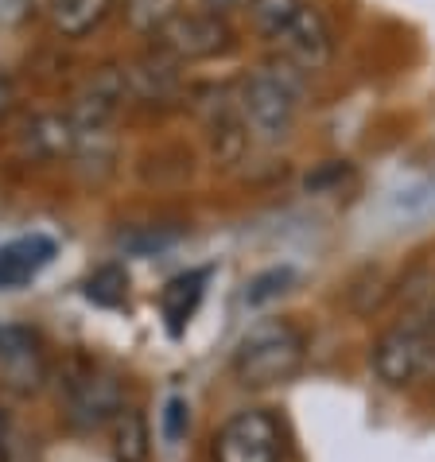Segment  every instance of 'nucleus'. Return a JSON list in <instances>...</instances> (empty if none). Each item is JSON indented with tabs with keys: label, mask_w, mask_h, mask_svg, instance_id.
I'll return each instance as SVG.
<instances>
[{
	"label": "nucleus",
	"mask_w": 435,
	"mask_h": 462,
	"mask_svg": "<svg viewBox=\"0 0 435 462\" xmlns=\"http://www.w3.org/2000/svg\"><path fill=\"white\" fill-rule=\"evenodd\" d=\"M307 354V338L288 319H268L257 323L245 338L237 342L234 354V377L245 389H273L300 374Z\"/></svg>",
	"instance_id": "f03ea898"
},
{
	"label": "nucleus",
	"mask_w": 435,
	"mask_h": 462,
	"mask_svg": "<svg viewBox=\"0 0 435 462\" xmlns=\"http://www.w3.org/2000/svg\"><path fill=\"white\" fill-rule=\"evenodd\" d=\"M234 47V32H229L226 16L218 12H179V16L156 35V51L168 59L183 62H202Z\"/></svg>",
	"instance_id": "39448f33"
},
{
	"label": "nucleus",
	"mask_w": 435,
	"mask_h": 462,
	"mask_svg": "<svg viewBox=\"0 0 435 462\" xmlns=\"http://www.w3.org/2000/svg\"><path fill=\"white\" fill-rule=\"evenodd\" d=\"M179 237H183V226H133L117 237V245L133 256H152V253L171 249Z\"/></svg>",
	"instance_id": "6ab92c4d"
},
{
	"label": "nucleus",
	"mask_w": 435,
	"mask_h": 462,
	"mask_svg": "<svg viewBox=\"0 0 435 462\" xmlns=\"http://www.w3.org/2000/svg\"><path fill=\"white\" fill-rule=\"evenodd\" d=\"M300 94H303V70L292 67L288 59H276L268 67L253 70L249 79H241L237 113L245 121V133L264 140V144L284 140L292 125H296Z\"/></svg>",
	"instance_id": "f257e3e1"
},
{
	"label": "nucleus",
	"mask_w": 435,
	"mask_h": 462,
	"mask_svg": "<svg viewBox=\"0 0 435 462\" xmlns=\"http://www.w3.org/2000/svg\"><path fill=\"white\" fill-rule=\"evenodd\" d=\"M125 97H129V79H125V70L101 67L82 82L79 97H74L70 121L79 125V133H106V125L121 113Z\"/></svg>",
	"instance_id": "0eeeda50"
},
{
	"label": "nucleus",
	"mask_w": 435,
	"mask_h": 462,
	"mask_svg": "<svg viewBox=\"0 0 435 462\" xmlns=\"http://www.w3.org/2000/svg\"><path fill=\"white\" fill-rule=\"evenodd\" d=\"M229 5H237V0H207V12H218V16H222V8H229Z\"/></svg>",
	"instance_id": "b1692460"
},
{
	"label": "nucleus",
	"mask_w": 435,
	"mask_h": 462,
	"mask_svg": "<svg viewBox=\"0 0 435 462\" xmlns=\"http://www.w3.org/2000/svg\"><path fill=\"white\" fill-rule=\"evenodd\" d=\"M113 0H47V20L62 40H86L109 20Z\"/></svg>",
	"instance_id": "ddd939ff"
},
{
	"label": "nucleus",
	"mask_w": 435,
	"mask_h": 462,
	"mask_svg": "<svg viewBox=\"0 0 435 462\" xmlns=\"http://www.w3.org/2000/svg\"><path fill=\"white\" fill-rule=\"evenodd\" d=\"M412 327H416V330H424L428 338H435V291L428 295L424 303L416 307V315H412Z\"/></svg>",
	"instance_id": "5701e85b"
},
{
	"label": "nucleus",
	"mask_w": 435,
	"mask_h": 462,
	"mask_svg": "<svg viewBox=\"0 0 435 462\" xmlns=\"http://www.w3.org/2000/svg\"><path fill=\"white\" fill-rule=\"evenodd\" d=\"M86 300L89 303H97V307H125V300H129V273H125V264L117 261H109V264H101L94 268V273L86 276Z\"/></svg>",
	"instance_id": "f3484780"
},
{
	"label": "nucleus",
	"mask_w": 435,
	"mask_h": 462,
	"mask_svg": "<svg viewBox=\"0 0 435 462\" xmlns=\"http://www.w3.org/2000/svg\"><path fill=\"white\" fill-rule=\"evenodd\" d=\"M307 0H249V28L261 35V40L276 43L280 35L292 28V20L303 12Z\"/></svg>",
	"instance_id": "dca6fc26"
},
{
	"label": "nucleus",
	"mask_w": 435,
	"mask_h": 462,
	"mask_svg": "<svg viewBox=\"0 0 435 462\" xmlns=\"http://www.w3.org/2000/svg\"><path fill=\"white\" fill-rule=\"evenodd\" d=\"M67 408L70 420L79 428H101L106 420H117V412L125 408V393L121 381L109 374H97V369H86L70 381L67 389Z\"/></svg>",
	"instance_id": "1a4fd4ad"
},
{
	"label": "nucleus",
	"mask_w": 435,
	"mask_h": 462,
	"mask_svg": "<svg viewBox=\"0 0 435 462\" xmlns=\"http://www.w3.org/2000/svg\"><path fill=\"white\" fill-rule=\"evenodd\" d=\"M109 447L117 462H148L152 455V431L140 408H121L109 431Z\"/></svg>",
	"instance_id": "2eb2a0df"
},
{
	"label": "nucleus",
	"mask_w": 435,
	"mask_h": 462,
	"mask_svg": "<svg viewBox=\"0 0 435 462\" xmlns=\"http://www.w3.org/2000/svg\"><path fill=\"white\" fill-rule=\"evenodd\" d=\"M51 261H55V241L47 234H28L0 245V291L32 284Z\"/></svg>",
	"instance_id": "9b49d317"
},
{
	"label": "nucleus",
	"mask_w": 435,
	"mask_h": 462,
	"mask_svg": "<svg viewBox=\"0 0 435 462\" xmlns=\"http://www.w3.org/2000/svg\"><path fill=\"white\" fill-rule=\"evenodd\" d=\"M16 101H20V89H16V79L0 67V117H8L12 109H16Z\"/></svg>",
	"instance_id": "4be33fe9"
},
{
	"label": "nucleus",
	"mask_w": 435,
	"mask_h": 462,
	"mask_svg": "<svg viewBox=\"0 0 435 462\" xmlns=\"http://www.w3.org/2000/svg\"><path fill=\"white\" fill-rule=\"evenodd\" d=\"M179 12V0H125V20L140 35H160Z\"/></svg>",
	"instance_id": "a211bd4d"
},
{
	"label": "nucleus",
	"mask_w": 435,
	"mask_h": 462,
	"mask_svg": "<svg viewBox=\"0 0 435 462\" xmlns=\"http://www.w3.org/2000/svg\"><path fill=\"white\" fill-rule=\"evenodd\" d=\"M0 443H5V420H0Z\"/></svg>",
	"instance_id": "393cba45"
},
{
	"label": "nucleus",
	"mask_w": 435,
	"mask_h": 462,
	"mask_svg": "<svg viewBox=\"0 0 435 462\" xmlns=\"http://www.w3.org/2000/svg\"><path fill=\"white\" fill-rule=\"evenodd\" d=\"M79 125L62 113H35L20 125L16 133V144H20V156L23 160H35V163H51V160H67L79 152Z\"/></svg>",
	"instance_id": "9d476101"
},
{
	"label": "nucleus",
	"mask_w": 435,
	"mask_h": 462,
	"mask_svg": "<svg viewBox=\"0 0 435 462\" xmlns=\"http://www.w3.org/2000/svg\"><path fill=\"white\" fill-rule=\"evenodd\" d=\"M163 439L168 443H179L187 435V423H190V408L183 396H168V404H163Z\"/></svg>",
	"instance_id": "412c9836"
},
{
	"label": "nucleus",
	"mask_w": 435,
	"mask_h": 462,
	"mask_svg": "<svg viewBox=\"0 0 435 462\" xmlns=\"http://www.w3.org/2000/svg\"><path fill=\"white\" fill-rule=\"evenodd\" d=\"M374 374L389 389H404V384L435 374V338H428L412 323L385 330L374 346Z\"/></svg>",
	"instance_id": "20e7f679"
},
{
	"label": "nucleus",
	"mask_w": 435,
	"mask_h": 462,
	"mask_svg": "<svg viewBox=\"0 0 435 462\" xmlns=\"http://www.w3.org/2000/svg\"><path fill=\"white\" fill-rule=\"evenodd\" d=\"M125 79H129V89L140 101H168L179 89V62L168 59L163 51H156V55L133 62L125 70Z\"/></svg>",
	"instance_id": "4468645a"
},
{
	"label": "nucleus",
	"mask_w": 435,
	"mask_h": 462,
	"mask_svg": "<svg viewBox=\"0 0 435 462\" xmlns=\"http://www.w3.org/2000/svg\"><path fill=\"white\" fill-rule=\"evenodd\" d=\"M207 280H210V268H187V273H179L163 284L160 311H163V327H168L171 338L183 335L187 323L195 319L199 303H202V291H207Z\"/></svg>",
	"instance_id": "f8f14e48"
},
{
	"label": "nucleus",
	"mask_w": 435,
	"mask_h": 462,
	"mask_svg": "<svg viewBox=\"0 0 435 462\" xmlns=\"http://www.w3.org/2000/svg\"><path fill=\"white\" fill-rule=\"evenodd\" d=\"M47 381L43 342L28 327H0V384L16 396H32Z\"/></svg>",
	"instance_id": "423d86ee"
},
{
	"label": "nucleus",
	"mask_w": 435,
	"mask_h": 462,
	"mask_svg": "<svg viewBox=\"0 0 435 462\" xmlns=\"http://www.w3.org/2000/svg\"><path fill=\"white\" fill-rule=\"evenodd\" d=\"M284 435L268 408H245L214 431V462H280Z\"/></svg>",
	"instance_id": "7ed1b4c3"
},
{
	"label": "nucleus",
	"mask_w": 435,
	"mask_h": 462,
	"mask_svg": "<svg viewBox=\"0 0 435 462\" xmlns=\"http://www.w3.org/2000/svg\"><path fill=\"white\" fill-rule=\"evenodd\" d=\"M276 47H280V59H288L292 67H300L303 74L323 70L330 62V55H335V40H330V28H327L323 12L311 8V5H303V12L292 20V28L276 40Z\"/></svg>",
	"instance_id": "6e6552de"
},
{
	"label": "nucleus",
	"mask_w": 435,
	"mask_h": 462,
	"mask_svg": "<svg viewBox=\"0 0 435 462\" xmlns=\"http://www.w3.org/2000/svg\"><path fill=\"white\" fill-rule=\"evenodd\" d=\"M292 284H296V268H288V264L268 268V273H261V276L249 280L245 303H249V307H261V303H268V300H276V295H284Z\"/></svg>",
	"instance_id": "aec40b11"
}]
</instances>
